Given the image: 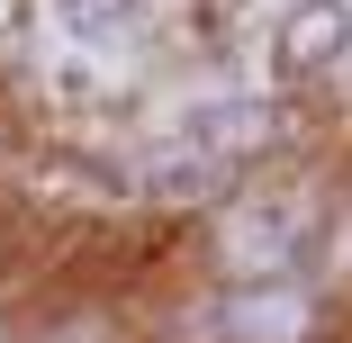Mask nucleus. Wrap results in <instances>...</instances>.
<instances>
[{
	"instance_id": "7ed1b4c3",
	"label": "nucleus",
	"mask_w": 352,
	"mask_h": 343,
	"mask_svg": "<svg viewBox=\"0 0 352 343\" xmlns=\"http://www.w3.org/2000/svg\"><path fill=\"white\" fill-rule=\"evenodd\" d=\"M54 19H63V36L91 45V54H118V45H135V27H145L135 0H54Z\"/></svg>"
},
{
	"instance_id": "39448f33",
	"label": "nucleus",
	"mask_w": 352,
	"mask_h": 343,
	"mask_svg": "<svg viewBox=\"0 0 352 343\" xmlns=\"http://www.w3.org/2000/svg\"><path fill=\"white\" fill-rule=\"evenodd\" d=\"M289 226H298L289 208H271V217H235V226H226V253H235L244 271H271L280 253H289Z\"/></svg>"
},
{
	"instance_id": "20e7f679",
	"label": "nucleus",
	"mask_w": 352,
	"mask_h": 343,
	"mask_svg": "<svg viewBox=\"0 0 352 343\" xmlns=\"http://www.w3.org/2000/svg\"><path fill=\"white\" fill-rule=\"evenodd\" d=\"M262 126H271V118H262L253 100H217V109H190V126H181V135H190V154L208 163V154H235V145H253Z\"/></svg>"
},
{
	"instance_id": "f03ea898",
	"label": "nucleus",
	"mask_w": 352,
	"mask_h": 343,
	"mask_svg": "<svg viewBox=\"0 0 352 343\" xmlns=\"http://www.w3.org/2000/svg\"><path fill=\"white\" fill-rule=\"evenodd\" d=\"M226 334L235 343H298L307 334V298L298 289H253V298L226 307Z\"/></svg>"
},
{
	"instance_id": "f257e3e1",
	"label": "nucleus",
	"mask_w": 352,
	"mask_h": 343,
	"mask_svg": "<svg viewBox=\"0 0 352 343\" xmlns=\"http://www.w3.org/2000/svg\"><path fill=\"white\" fill-rule=\"evenodd\" d=\"M352 45V10H343V0H307V10L289 19V27H280V82H307V73H325V63Z\"/></svg>"
}]
</instances>
